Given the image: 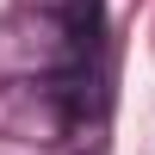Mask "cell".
Segmentation results:
<instances>
[{
  "mask_svg": "<svg viewBox=\"0 0 155 155\" xmlns=\"http://www.w3.org/2000/svg\"><path fill=\"white\" fill-rule=\"evenodd\" d=\"M74 81H12L0 87V130L25 143H50L81 118V99L68 93Z\"/></svg>",
  "mask_w": 155,
  "mask_h": 155,
  "instance_id": "1",
  "label": "cell"
}]
</instances>
